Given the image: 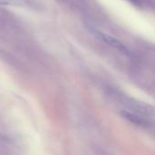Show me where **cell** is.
<instances>
[{"instance_id": "7a4b0ae2", "label": "cell", "mask_w": 155, "mask_h": 155, "mask_svg": "<svg viewBox=\"0 0 155 155\" xmlns=\"http://www.w3.org/2000/svg\"><path fill=\"white\" fill-rule=\"evenodd\" d=\"M122 114L124 117H125L127 120L131 121L132 123L135 124H139V125H147L148 122L142 118L138 114L133 113V112H129V111H123Z\"/></svg>"}, {"instance_id": "6da1fadb", "label": "cell", "mask_w": 155, "mask_h": 155, "mask_svg": "<svg viewBox=\"0 0 155 155\" xmlns=\"http://www.w3.org/2000/svg\"><path fill=\"white\" fill-rule=\"evenodd\" d=\"M89 31H90L93 35H94L97 38H99L100 40L105 42V43L108 44L109 45H111V46H113V47L118 49L120 52L124 53L125 54H129V50H128V48L125 46V45H124L123 42H121L119 39H117L116 37L112 36V35H107V34H105V33H104V32H102V31H100V30L94 28V27H92V26L89 27Z\"/></svg>"}, {"instance_id": "3957f363", "label": "cell", "mask_w": 155, "mask_h": 155, "mask_svg": "<svg viewBox=\"0 0 155 155\" xmlns=\"http://www.w3.org/2000/svg\"><path fill=\"white\" fill-rule=\"evenodd\" d=\"M0 5L26 7L30 5V2L28 0H0Z\"/></svg>"}]
</instances>
